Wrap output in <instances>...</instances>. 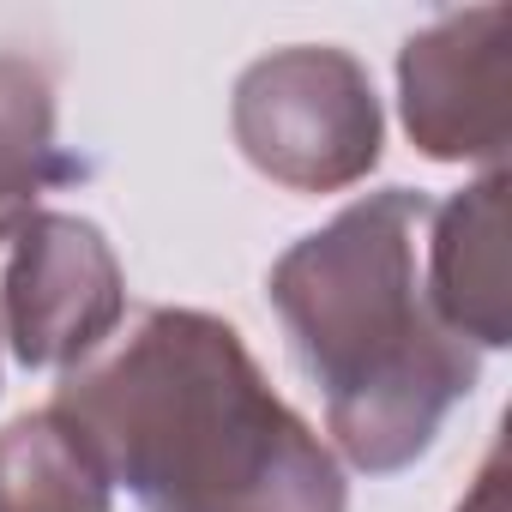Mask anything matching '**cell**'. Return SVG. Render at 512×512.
<instances>
[{
	"mask_svg": "<svg viewBox=\"0 0 512 512\" xmlns=\"http://www.w3.org/2000/svg\"><path fill=\"white\" fill-rule=\"evenodd\" d=\"M109 476L49 404L0 428V512H109Z\"/></svg>",
	"mask_w": 512,
	"mask_h": 512,
	"instance_id": "52a82bcc",
	"label": "cell"
},
{
	"mask_svg": "<svg viewBox=\"0 0 512 512\" xmlns=\"http://www.w3.org/2000/svg\"><path fill=\"white\" fill-rule=\"evenodd\" d=\"M422 278L434 314L476 350H500L512 338V290H506V175H482L428 211Z\"/></svg>",
	"mask_w": 512,
	"mask_h": 512,
	"instance_id": "8992f818",
	"label": "cell"
},
{
	"mask_svg": "<svg viewBox=\"0 0 512 512\" xmlns=\"http://www.w3.org/2000/svg\"><path fill=\"white\" fill-rule=\"evenodd\" d=\"M79 163L55 145V85L43 67L0 55V247L37 211V199L73 181Z\"/></svg>",
	"mask_w": 512,
	"mask_h": 512,
	"instance_id": "ba28073f",
	"label": "cell"
},
{
	"mask_svg": "<svg viewBox=\"0 0 512 512\" xmlns=\"http://www.w3.org/2000/svg\"><path fill=\"white\" fill-rule=\"evenodd\" d=\"M458 512H506V506H500V446L488 452V464H482V476H476V488L464 494Z\"/></svg>",
	"mask_w": 512,
	"mask_h": 512,
	"instance_id": "9c48e42d",
	"label": "cell"
},
{
	"mask_svg": "<svg viewBox=\"0 0 512 512\" xmlns=\"http://www.w3.org/2000/svg\"><path fill=\"white\" fill-rule=\"evenodd\" d=\"M428 211L434 199L410 187L368 193L302 235L266 278L290 350L326 392L338 452L368 476L416 464L476 386V344L428 302Z\"/></svg>",
	"mask_w": 512,
	"mask_h": 512,
	"instance_id": "7a4b0ae2",
	"label": "cell"
},
{
	"mask_svg": "<svg viewBox=\"0 0 512 512\" xmlns=\"http://www.w3.org/2000/svg\"><path fill=\"white\" fill-rule=\"evenodd\" d=\"M235 139L247 163L296 187L332 193L374 169L380 103L368 73L338 49H284L235 85Z\"/></svg>",
	"mask_w": 512,
	"mask_h": 512,
	"instance_id": "3957f363",
	"label": "cell"
},
{
	"mask_svg": "<svg viewBox=\"0 0 512 512\" xmlns=\"http://www.w3.org/2000/svg\"><path fill=\"white\" fill-rule=\"evenodd\" d=\"M506 13H470L440 19L428 37H416L398 61L404 79V127L410 139L440 157H500L506 145V49H500Z\"/></svg>",
	"mask_w": 512,
	"mask_h": 512,
	"instance_id": "5b68a950",
	"label": "cell"
},
{
	"mask_svg": "<svg viewBox=\"0 0 512 512\" xmlns=\"http://www.w3.org/2000/svg\"><path fill=\"white\" fill-rule=\"evenodd\" d=\"M55 410L145 512H350L338 458L199 308H145L61 380Z\"/></svg>",
	"mask_w": 512,
	"mask_h": 512,
	"instance_id": "6da1fadb",
	"label": "cell"
},
{
	"mask_svg": "<svg viewBox=\"0 0 512 512\" xmlns=\"http://www.w3.org/2000/svg\"><path fill=\"white\" fill-rule=\"evenodd\" d=\"M127 308L121 260L97 223L67 211H31L7 241L0 326L25 368H79L115 338Z\"/></svg>",
	"mask_w": 512,
	"mask_h": 512,
	"instance_id": "277c9868",
	"label": "cell"
}]
</instances>
